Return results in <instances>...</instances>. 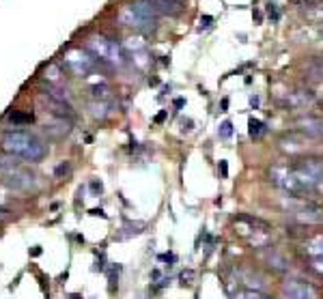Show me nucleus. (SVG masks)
Wrapping results in <instances>:
<instances>
[{
    "label": "nucleus",
    "instance_id": "1",
    "mask_svg": "<svg viewBox=\"0 0 323 299\" xmlns=\"http://www.w3.org/2000/svg\"><path fill=\"white\" fill-rule=\"evenodd\" d=\"M3 149L26 161H41L48 155V147L30 131H7L3 136Z\"/></svg>",
    "mask_w": 323,
    "mask_h": 299
},
{
    "label": "nucleus",
    "instance_id": "2",
    "mask_svg": "<svg viewBox=\"0 0 323 299\" xmlns=\"http://www.w3.org/2000/svg\"><path fill=\"white\" fill-rule=\"evenodd\" d=\"M157 11L149 3H134V5H127L121 11L119 20L121 24L130 26L134 30H140V32H151L157 28Z\"/></svg>",
    "mask_w": 323,
    "mask_h": 299
},
{
    "label": "nucleus",
    "instance_id": "3",
    "mask_svg": "<svg viewBox=\"0 0 323 299\" xmlns=\"http://www.w3.org/2000/svg\"><path fill=\"white\" fill-rule=\"evenodd\" d=\"M0 179L15 189H30L35 183V177L28 170H24L15 159H0Z\"/></svg>",
    "mask_w": 323,
    "mask_h": 299
},
{
    "label": "nucleus",
    "instance_id": "4",
    "mask_svg": "<svg viewBox=\"0 0 323 299\" xmlns=\"http://www.w3.org/2000/svg\"><path fill=\"white\" fill-rule=\"evenodd\" d=\"M88 50L93 52V56L97 60H108V62L121 60L119 45H116V41L108 39V37H91L88 39Z\"/></svg>",
    "mask_w": 323,
    "mask_h": 299
},
{
    "label": "nucleus",
    "instance_id": "5",
    "mask_svg": "<svg viewBox=\"0 0 323 299\" xmlns=\"http://www.w3.org/2000/svg\"><path fill=\"white\" fill-rule=\"evenodd\" d=\"M282 293L286 299H317V291L312 288L310 282L304 280H286L282 286Z\"/></svg>",
    "mask_w": 323,
    "mask_h": 299
},
{
    "label": "nucleus",
    "instance_id": "6",
    "mask_svg": "<svg viewBox=\"0 0 323 299\" xmlns=\"http://www.w3.org/2000/svg\"><path fill=\"white\" fill-rule=\"evenodd\" d=\"M65 62H67V67L74 71V74L82 76V78L93 71V58H88L86 52H82V50H71L65 56Z\"/></svg>",
    "mask_w": 323,
    "mask_h": 299
},
{
    "label": "nucleus",
    "instance_id": "7",
    "mask_svg": "<svg viewBox=\"0 0 323 299\" xmlns=\"http://www.w3.org/2000/svg\"><path fill=\"white\" fill-rule=\"evenodd\" d=\"M295 217H298L302 224H319V222H323V209L317 207L315 203H308L306 207H302V209L295 213Z\"/></svg>",
    "mask_w": 323,
    "mask_h": 299
},
{
    "label": "nucleus",
    "instance_id": "8",
    "mask_svg": "<svg viewBox=\"0 0 323 299\" xmlns=\"http://www.w3.org/2000/svg\"><path fill=\"white\" fill-rule=\"evenodd\" d=\"M145 3H149L157 13H166V15H175L183 7L181 0H145Z\"/></svg>",
    "mask_w": 323,
    "mask_h": 299
},
{
    "label": "nucleus",
    "instance_id": "9",
    "mask_svg": "<svg viewBox=\"0 0 323 299\" xmlns=\"http://www.w3.org/2000/svg\"><path fill=\"white\" fill-rule=\"evenodd\" d=\"M312 99H315V95H312L310 90L300 88V90H293V93L286 95L284 106H289V108H302V106H306L308 102H312Z\"/></svg>",
    "mask_w": 323,
    "mask_h": 299
},
{
    "label": "nucleus",
    "instance_id": "10",
    "mask_svg": "<svg viewBox=\"0 0 323 299\" xmlns=\"http://www.w3.org/2000/svg\"><path fill=\"white\" fill-rule=\"evenodd\" d=\"M302 125V131L306 136H323V121L321 119H315V116H306V119L300 121Z\"/></svg>",
    "mask_w": 323,
    "mask_h": 299
},
{
    "label": "nucleus",
    "instance_id": "11",
    "mask_svg": "<svg viewBox=\"0 0 323 299\" xmlns=\"http://www.w3.org/2000/svg\"><path fill=\"white\" fill-rule=\"evenodd\" d=\"M46 131H50V134H54L56 138H62V136H67L69 131H71V125H69V121H65L62 116H58L54 123H50V125H46Z\"/></svg>",
    "mask_w": 323,
    "mask_h": 299
},
{
    "label": "nucleus",
    "instance_id": "12",
    "mask_svg": "<svg viewBox=\"0 0 323 299\" xmlns=\"http://www.w3.org/2000/svg\"><path fill=\"white\" fill-rule=\"evenodd\" d=\"M280 149H282V151H289V153H300V151H304L302 138H298L295 134L284 136V138L280 140Z\"/></svg>",
    "mask_w": 323,
    "mask_h": 299
},
{
    "label": "nucleus",
    "instance_id": "13",
    "mask_svg": "<svg viewBox=\"0 0 323 299\" xmlns=\"http://www.w3.org/2000/svg\"><path fill=\"white\" fill-rule=\"evenodd\" d=\"M265 123L263 121H259V119H250L248 121V134H250V138L252 140H259L261 138V136L265 134Z\"/></svg>",
    "mask_w": 323,
    "mask_h": 299
},
{
    "label": "nucleus",
    "instance_id": "14",
    "mask_svg": "<svg viewBox=\"0 0 323 299\" xmlns=\"http://www.w3.org/2000/svg\"><path fill=\"white\" fill-rule=\"evenodd\" d=\"M9 121H11L13 125H30L35 121V114L33 112H20V110H15L9 114Z\"/></svg>",
    "mask_w": 323,
    "mask_h": 299
},
{
    "label": "nucleus",
    "instance_id": "15",
    "mask_svg": "<svg viewBox=\"0 0 323 299\" xmlns=\"http://www.w3.org/2000/svg\"><path fill=\"white\" fill-rule=\"evenodd\" d=\"M267 262H269V267H274L276 271H284L286 267H289V262L284 260V256L276 254V252H272V254H267Z\"/></svg>",
    "mask_w": 323,
    "mask_h": 299
},
{
    "label": "nucleus",
    "instance_id": "16",
    "mask_svg": "<svg viewBox=\"0 0 323 299\" xmlns=\"http://www.w3.org/2000/svg\"><path fill=\"white\" fill-rule=\"evenodd\" d=\"M142 228H145V224H142V222H136V224H125V232H121L119 235V239H127V237H132V235H140L142 232Z\"/></svg>",
    "mask_w": 323,
    "mask_h": 299
},
{
    "label": "nucleus",
    "instance_id": "17",
    "mask_svg": "<svg viewBox=\"0 0 323 299\" xmlns=\"http://www.w3.org/2000/svg\"><path fill=\"white\" fill-rule=\"evenodd\" d=\"M46 80L50 82V86L60 84V71H58V67H56V65H50V67L46 69Z\"/></svg>",
    "mask_w": 323,
    "mask_h": 299
},
{
    "label": "nucleus",
    "instance_id": "18",
    "mask_svg": "<svg viewBox=\"0 0 323 299\" xmlns=\"http://www.w3.org/2000/svg\"><path fill=\"white\" fill-rule=\"evenodd\" d=\"M218 136H220L222 140H229L231 136H233V123H231V121L220 123V127H218Z\"/></svg>",
    "mask_w": 323,
    "mask_h": 299
},
{
    "label": "nucleus",
    "instance_id": "19",
    "mask_svg": "<svg viewBox=\"0 0 323 299\" xmlns=\"http://www.w3.org/2000/svg\"><path fill=\"white\" fill-rule=\"evenodd\" d=\"M69 172H71V164H69V161H62V164H58L56 170H54V177L62 179V177H67Z\"/></svg>",
    "mask_w": 323,
    "mask_h": 299
},
{
    "label": "nucleus",
    "instance_id": "20",
    "mask_svg": "<svg viewBox=\"0 0 323 299\" xmlns=\"http://www.w3.org/2000/svg\"><path fill=\"white\" fill-rule=\"evenodd\" d=\"M310 265L319 276H323V256H310Z\"/></svg>",
    "mask_w": 323,
    "mask_h": 299
},
{
    "label": "nucleus",
    "instance_id": "21",
    "mask_svg": "<svg viewBox=\"0 0 323 299\" xmlns=\"http://www.w3.org/2000/svg\"><path fill=\"white\" fill-rule=\"evenodd\" d=\"M267 15H269V20H272V22H278V20H280V13H278L276 5H272V3L267 5Z\"/></svg>",
    "mask_w": 323,
    "mask_h": 299
},
{
    "label": "nucleus",
    "instance_id": "22",
    "mask_svg": "<svg viewBox=\"0 0 323 299\" xmlns=\"http://www.w3.org/2000/svg\"><path fill=\"white\" fill-rule=\"evenodd\" d=\"M108 280H110V293H114V282H116V280H119V267H112L110 269V274H108Z\"/></svg>",
    "mask_w": 323,
    "mask_h": 299
},
{
    "label": "nucleus",
    "instance_id": "23",
    "mask_svg": "<svg viewBox=\"0 0 323 299\" xmlns=\"http://www.w3.org/2000/svg\"><path fill=\"white\" fill-rule=\"evenodd\" d=\"M194 271L192 269H185L183 274H181V284H192V280H194Z\"/></svg>",
    "mask_w": 323,
    "mask_h": 299
},
{
    "label": "nucleus",
    "instance_id": "24",
    "mask_svg": "<svg viewBox=\"0 0 323 299\" xmlns=\"http://www.w3.org/2000/svg\"><path fill=\"white\" fill-rule=\"evenodd\" d=\"M91 90H93V95H95V97H104V95L108 93V86H106V84H102V86H100V84H95Z\"/></svg>",
    "mask_w": 323,
    "mask_h": 299
},
{
    "label": "nucleus",
    "instance_id": "25",
    "mask_svg": "<svg viewBox=\"0 0 323 299\" xmlns=\"http://www.w3.org/2000/svg\"><path fill=\"white\" fill-rule=\"evenodd\" d=\"M91 189L95 194H102V189H104V185H102V181H93L91 183Z\"/></svg>",
    "mask_w": 323,
    "mask_h": 299
},
{
    "label": "nucleus",
    "instance_id": "26",
    "mask_svg": "<svg viewBox=\"0 0 323 299\" xmlns=\"http://www.w3.org/2000/svg\"><path fill=\"white\" fill-rule=\"evenodd\" d=\"M211 22H213V17H209V15H207V17H203V20H201V24H203L201 28H209Z\"/></svg>",
    "mask_w": 323,
    "mask_h": 299
},
{
    "label": "nucleus",
    "instance_id": "27",
    "mask_svg": "<svg viewBox=\"0 0 323 299\" xmlns=\"http://www.w3.org/2000/svg\"><path fill=\"white\" fill-rule=\"evenodd\" d=\"M220 172H222V177H227V175H229V166H227V161H220Z\"/></svg>",
    "mask_w": 323,
    "mask_h": 299
},
{
    "label": "nucleus",
    "instance_id": "28",
    "mask_svg": "<svg viewBox=\"0 0 323 299\" xmlns=\"http://www.w3.org/2000/svg\"><path fill=\"white\" fill-rule=\"evenodd\" d=\"M7 217H9V211H7V209H3V207H0V222H5Z\"/></svg>",
    "mask_w": 323,
    "mask_h": 299
},
{
    "label": "nucleus",
    "instance_id": "29",
    "mask_svg": "<svg viewBox=\"0 0 323 299\" xmlns=\"http://www.w3.org/2000/svg\"><path fill=\"white\" fill-rule=\"evenodd\" d=\"M91 215H100V217H104V220H106V213L102 209H91Z\"/></svg>",
    "mask_w": 323,
    "mask_h": 299
},
{
    "label": "nucleus",
    "instance_id": "30",
    "mask_svg": "<svg viewBox=\"0 0 323 299\" xmlns=\"http://www.w3.org/2000/svg\"><path fill=\"white\" fill-rule=\"evenodd\" d=\"M39 254H41V248H39V246H35V248L30 250V256H39Z\"/></svg>",
    "mask_w": 323,
    "mask_h": 299
},
{
    "label": "nucleus",
    "instance_id": "31",
    "mask_svg": "<svg viewBox=\"0 0 323 299\" xmlns=\"http://www.w3.org/2000/svg\"><path fill=\"white\" fill-rule=\"evenodd\" d=\"M166 119V112H159L157 116H155V123H162V121H164Z\"/></svg>",
    "mask_w": 323,
    "mask_h": 299
},
{
    "label": "nucleus",
    "instance_id": "32",
    "mask_svg": "<svg viewBox=\"0 0 323 299\" xmlns=\"http://www.w3.org/2000/svg\"><path fill=\"white\" fill-rule=\"evenodd\" d=\"M183 104H185V102H183L181 97H179V99H175V108H183Z\"/></svg>",
    "mask_w": 323,
    "mask_h": 299
},
{
    "label": "nucleus",
    "instance_id": "33",
    "mask_svg": "<svg viewBox=\"0 0 323 299\" xmlns=\"http://www.w3.org/2000/svg\"><path fill=\"white\" fill-rule=\"evenodd\" d=\"M227 108H229V99H222V112H227Z\"/></svg>",
    "mask_w": 323,
    "mask_h": 299
},
{
    "label": "nucleus",
    "instance_id": "34",
    "mask_svg": "<svg viewBox=\"0 0 323 299\" xmlns=\"http://www.w3.org/2000/svg\"><path fill=\"white\" fill-rule=\"evenodd\" d=\"M69 299H82V297H80V295H71Z\"/></svg>",
    "mask_w": 323,
    "mask_h": 299
},
{
    "label": "nucleus",
    "instance_id": "35",
    "mask_svg": "<svg viewBox=\"0 0 323 299\" xmlns=\"http://www.w3.org/2000/svg\"><path fill=\"white\" fill-rule=\"evenodd\" d=\"M263 299H274V297H269V295H263Z\"/></svg>",
    "mask_w": 323,
    "mask_h": 299
}]
</instances>
